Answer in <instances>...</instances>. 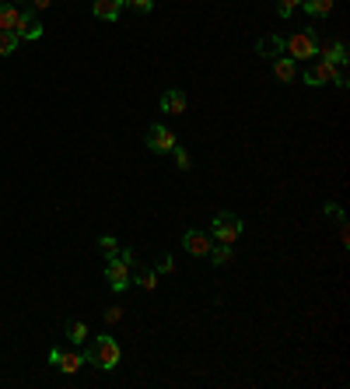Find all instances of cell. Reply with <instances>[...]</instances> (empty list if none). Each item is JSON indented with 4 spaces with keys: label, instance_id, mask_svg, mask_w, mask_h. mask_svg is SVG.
I'll use <instances>...</instances> for the list:
<instances>
[{
    "label": "cell",
    "instance_id": "603a6c76",
    "mask_svg": "<svg viewBox=\"0 0 350 389\" xmlns=\"http://www.w3.org/2000/svg\"><path fill=\"white\" fill-rule=\"evenodd\" d=\"M298 7H301V0H277V14L280 18H291Z\"/></svg>",
    "mask_w": 350,
    "mask_h": 389
},
{
    "label": "cell",
    "instance_id": "484cf974",
    "mask_svg": "<svg viewBox=\"0 0 350 389\" xmlns=\"http://www.w3.org/2000/svg\"><path fill=\"white\" fill-rule=\"evenodd\" d=\"M322 214H326V217H337V221H344V210H340V203H326V207H322Z\"/></svg>",
    "mask_w": 350,
    "mask_h": 389
},
{
    "label": "cell",
    "instance_id": "9a60e30c",
    "mask_svg": "<svg viewBox=\"0 0 350 389\" xmlns=\"http://www.w3.org/2000/svg\"><path fill=\"white\" fill-rule=\"evenodd\" d=\"M18 35H21V39H32V42L42 39V21H39L35 14L25 11V14H21V28H18Z\"/></svg>",
    "mask_w": 350,
    "mask_h": 389
},
{
    "label": "cell",
    "instance_id": "83f0119b",
    "mask_svg": "<svg viewBox=\"0 0 350 389\" xmlns=\"http://www.w3.org/2000/svg\"><path fill=\"white\" fill-rule=\"evenodd\" d=\"M46 7H53V0H32V11H46Z\"/></svg>",
    "mask_w": 350,
    "mask_h": 389
},
{
    "label": "cell",
    "instance_id": "7a4b0ae2",
    "mask_svg": "<svg viewBox=\"0 0 350 389\" xmlns=\"http://www.w3.org/2000/svg\"><path fill=\"white\" fill-rule=\"evenodd\" d=\"M242 232H246V221L239 214H231V210H217L214 221H210V235L221 246H235L242 239Z\"/></svg>",
    "mask_w": 350,
    "mask_h": 389
},
{
    "label": "cell",
    "instance_id": "9c48e42d",
    "mask_svg": "<svg viewBox=\"0 0 350 389\" xmlns=\"http://www.w3.org/2000/svg\"><path fill=\"white\" fill-rule=\"evenodd\" d=\"M21 7L18 4H7V0H0V32H18L21 28Z\"/></svg>",
    "mask_w": 350,
    "mask_h": 389
},
{
    "label": "cell",
    "instance_id": "30bf717a",
    "mask_svg": "<svg viewBox=\"0 0 350 389\" xmlns=\"http://www.w3.org/2000/svg\"><path fill=\"white\" fill-rule=\"evenodd\" d=\"M256 53L266 56V60H273V56H284V35H277V32H270V35H260L256 39Z\"/></svg>",
    "mask_w": 350,
    "mask_h": 389
},
{
    "label": "cell",
    "instance_id": "8992f818",
    "mask_svg": "<svg viewBox=\"0 0 350 389\" xmlns=\"http://www.w3.org/2000/svg\"><path fill=\"white\" fill-rule=\"evenodd\" d=\"M175 144H179V140H175V133L165 123H151V126H147V148H151L155 155H172Z\"/></svg>",
    "mask_w": 350,
    "mask_h": 389
},
{
    "label": "cell",
    "instance_id": "52a82bcc",
    "mask_svg": "<svg viewBox=\"0 0 350 389\" xmlns=\"http://www.w3.org/2000/svg\"><path fill=\"white\" fill-rule=\"evenodd\" d=\"M337 64H326V60H319V64H312L308 71H305V85H312V88H322V85H333V78H337Z\"/></svg>",
    "mask_w": 350,
    "mask_h": 389
},
{
    "label": "cell",
    "instance_id": "cb8c5ba5",
    "mask_svg": "<svg viewBox=\"0 0 350 389\" xmlns=\"http://www.w3.org/2000/svg\"><path fill=\"white\" fill-rule=\"evenodd\" d=\"M123 7H133L137 14H151L155 11V0H123Z\"/></svg>",
    "mask_w": 350,
    "mask_h": 389
},
{
    "label": "cell",
    "instance_id": "ba28073f",
    "mask_svg": "<svg viewBox=\"0 0 350 389\" xmlns=\"http://www.w3.org/2000/svg\"><path fill=\"white\" fill-rule=\"evenodd\" d=\"M49 361L53 365H60V372L64 376H74L81 365H85V354H78V351H60V347H53L49 351Z\"/></svg>",
    "mask_w": 350,
    "mask_h": 389
},
{
    "label": "cell",
    "instance_id": "4fadbf2b",
    "mask_svg": "<svg viewBox=\"0 0 350 389\" xmlns=\"http://www.w3.org/2000/svg\"><path fill=\"white\" fill-rule=\"evenodd\" d=\"M123 11V0H91V14L98 21H116Z\"/></svg>",
    "mask_w": 350,
    "mask_h": 389
},
{
    "label": "cell",
    "instance_id": "3957f363",
    "mask_svg": "<svg viewBox=\"0 0 350 389\" xmlns=\"http://www.w3.org/2000/svg\"><path fill=\"white\" fill-rule=\"evenodd\" d=\"M119 358H123V351H119V344L112 340V337H95V344H91V351L85 354L88 365H95V369H102V372H112L116 365H119Z\"/></svg>",
    "mask_w": 350,
    "mask_h": 389
},
{
    "label": "cell",
    "instance_id": "277c9868",
    "mask_svg": "<svg viewBox=\"0 0 350 389\" xmlns=\"http://www.w3.org/2000/svg\"><path fill=\"white\" fill-rule=\"evenodd\" d=\"M284 49L291 60H312L319 56V35L308 28V32H294L291 39H284Z\"/></svg>",
    "mask_w": 350,
    "mask_h": 389
},
{
    "label": "cell",
    "instance_id": "8fae6325",
    "mask_svg": "<svg viewBox=\"0 0 350 389\" xmlns=\"http://www.w3.org/2000/svg\"><path fill=\"white\" fill-rule=\"evenodd\" d=\"M162 112H165V116H182V112H186V92H182V88H169V92L162 95Z\"/></svg>",
    "mask_w": 350,
    "mask_h": 389
},
{
    "label": "cell",
    "instance_id": "4316f807",
    "mask_svg": "<svg viewBox=\"0 0 350 389\" xmlns=\"http://www.w3.org/2000/svg\"><path fill=\"white\" fill-rule=\"evenodd\" d=\"M119 319H123V309H119V305H112V309L105 312V323H119Z\"/></svg>",
    "mask_w": 350,
    "mask_h": 389
},
{
    "label": "cell",
    "instance_id": "5b68a950",
    "mask_svg": "<svg viewBox=\"0 0 350 389\" xmlns=\"http://www.w3.org/2000/svg\"><path fill=\"white\" fill-rule=\"evenodd\" d=\"M182 249L189 253V256H210V249H214V235L210 232H203V228H189V232H182Z\"/></svg>",
    "mask_w": 350,
    "mask_h": 389
},
{
    "label": "cell",
    "instance_id": "d6986e66",
    "mask_svg": "<svg viewBox=\"0 0 350 389\" xmlns=\"http://www.w3.org/2000/svg\"><path fill=\"white\" fill-rule=\"evenodd\" d=\"M18 46H21V35L18 32H0V56H11Z\"/></svg>",
    "mask_w": 350,
    "mask_h": 389
},
{
    "label": "cell",
    "instance_id": "d4e9b609",
    "mask_svg": "<svg viewBox=\"0 0 350 389\" xmlns=\"http://www.w3.org/2000/svg\"><path fill=\"white\" fill-rule=\"evenodd\" d=\"M155 270H158V274H175V260L172 256H162V260L155 263Z\"/></svg>",
    "mask_w": 350,
    "mask_h": 389
},
{
    "label": "cell",
    "instance_id": "e0dca14e",
    "mask_svg": "<svg viewBox=\"0 0 350 389\" xmlns=\"http://www.w3.org/2000/svg\"><path fill=\"white\" fill-rule=\"evenodd\" d=\"M210 260H214V267H228V263L235 260V253H231V246H221V242H214V249H210Z\"/></svg>",
    "mask_w": 350,
    "mask_h": 389
},
{
    "label": "cell",
    "instance_id": "f1b7e54d",
    "mask_svg": "<svg viewBox=\"0 0 350 389\" xmlns=\"http://www.w3.org/2000/svg\"><path fill=\"white\" fill-rule=\"evenodd\" d=\"M7 4H18V0H7Z\"/></svg>",
    "mask_w": 350,
    "mask_h": 389
},
{
    "label": "cell",
    "instance_id": "7402d4cb",
    "mask_svg": "<svg viewBox=\"0 0 350 389\" xmlns=\"http://www.w3.org/2000/svg\"><path fill=\"white\" fill-rule=\"evenodd\" d=\"M137 285H140L144 292H155V288H158V270H147V274H140V277H137Z\"/></svg>",
    "mask_w": 350,
    "mask_h": 389
},
{
    "label": "cell",
    "instance_id": "5bb4252c",
    "mask_svg": "<svg viewBox=\"0 0 350 389\" xmlns=\"http://www.w3.org/2000/svg\"><path fill=\"white\" fill-rule=\"evenodd\" d=\"M273 74H277L284 85H291V81L298 78V60H291V56H273Z\"/></svg>",
    "mask_w": 350,
    "mask_h": 389
},
{
    "label": "cell",
    "instance_id": "2e32d148",
    "mask_svg": "<svg viewBox=\"0 0 350 389\" xmlns=\"http://www.w3.org/2000/svg\"><path fill=\"white\" fill-rule=\"evenodd\" d=\"M64 337H67V340L78 347V344H85V340H88V326L81 323V319H71V323L64 326Z\"/></svg>",
    "mask_w": 350,
    "mask_h": 389
},
{
    "label": "cell",
    "instance_id": "44dd1931",
    "mask_svg": "<svg viewBox=\"0 0 350 389\" xmlns=\"http://www.w3.org/2000/svg\"><path fill=\"white\" fill-rule=\"evenodd\" d=\"M98 249H102V253H105V260H109V256H116V253H119V242H116L112 235H102V239H98Z\"/></svg>",
    "mask_w": 350,
    "mask_h": 389
},
{
    "label": "cell",
    "instance_id": "ac0fdd59",
    "mask_svg": "<svg viewBox=\"0 0 350 389\" xmlns=\"http://www.w3.org/2000/svg\"><path fill=\"white\" fill-rule=\"evenodd\" d=\"M301 7L312 14V18H326L333 11V0H301Z\"/></svg>",
    "mask_w": 350,
    "mask_h": 389
},
{
    "label": "cell",
    "instance_id": "ffe728a7",
    "mask_svg": "<svg viewBox=\"0 0 350 389\" xmlns=\"http://www.w3.org/2000/svg\"><path fill=\"white\" fill-rule=\"evenodd\" d=\"M172 158H175V169H179V172H189V169H193V158H189V151H186V148H179V144H175Z\"/></svg>",
    "mask_w": 350,
    "mask_h": 389
},
{
    "label": "cell",
    "instance_id": "6da1fadb",
    "mask_svg": "<svg viewBox=\"0 0 350 389\" xmlns=\"http://www.w3.org/2000/svg\"><path fill=\"white\" fill-rule=\"evenodd\" d=\"M133 263H137L133 249H119L116 256L105 260V281L112 292H126L133 285Z\"/></svg>",
    "mask_w": 350,
    "mask_h": 389
},
{
    "label": "cell",
    "instance_id": "7c38bea8",
    "mask_svg": "<svg viewBox=\"0 0 350 389\" xmlns=\"http://www.w3.org/2000/svg\"><path fill=\"white\" fill-rule=\"evenodd\" d=\"M319 53H322V60H326V64L347 67V42H344V39H337V42H326V46H319Z\"/></svg>",
    "mask_w": 350,
    "mask_h": 389
}]
</instances>
